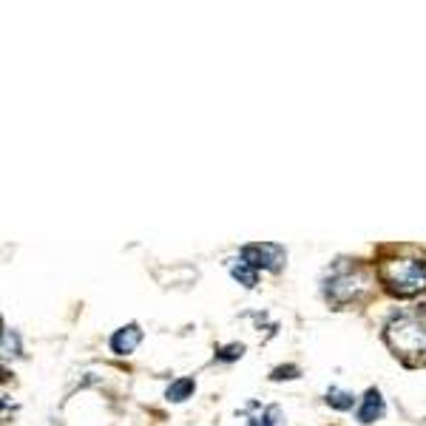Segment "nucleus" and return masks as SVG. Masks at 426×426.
I'll use <instances>...</instances> for the list:
<instances>
[{
    "label": "nucleus",
    "mask_w": 426,
    "mask_h": 426,
    "mask_svg": "<svg viewBox=\"0 0 426 426\" xmlns=\"http://www.w3.org/2000/svg\"><path fill=\"white\" fill-rule=\"evenodd\" d=\"M139 341H142L139 324H125V327H120V330L111 335V349H114L117 355H131V352L139 347Z\"/></svg>",
    "instance_id": "5"
},
{
    "label": "nucleus",
    "mask_w": 426,
    "mask_h": 426,
    "mask_svg": "<svg viewBox=\"0 0 426 426\" xmlns=\"http://www.w3.org/2000/svg\"><path fill=\"white\" fill-rule=\"evenodd\" d=\"M381 284L398 299H415L426 290V262L412 256H389L378 264Z\"/></svg>",
    "instance_id": "2"
},
{
    "label": "nucleus",
    "mask_w": 426,
    "mask_h": 426,
    "mask_svg": "<svg viewBox=\"0 0 426 426\" xmlns=\"http://www.w3.org/2000/svg\"><path fill=\"white\" fill-rule=\"evenodd\" d=\"M367 284H370V278H367L361 270L333 273V276L327 278L324 293H327V299H333L335 304H349V302H355V299H359V296L367 290Z\"/></svg>",
    "instance_id": "3"
},
{
    "label": "nucleus",
    "mask_w": 426,
    "mask_h": 426,
    "mask_svg": "<svg viewBox=\"0 0 426 426\" xmlns=\"http://www.w3.org/2000/svg\"><path fill=\"white\" fill-rule=\"evenodd\" d=\"M384 415V398L378 389H367V395L361 398V406H359V423H373Z\"/></svg>",
    "instance_id": "6"
},
{
    "label": "nucleus",
    "mask_w": 426,
    "mask_h": 426,
    "mask_svg": "<svg viewBox=\"0 0 426 426\" xmlns=\"http://www.w3.org/2000/svg\"><path fill=\"white\" fill-rule=\"evenodd\" d=\"M239 259H242L245 264H250L253 270H273V273H276V270H281L288 253H284V247L276 245V242H253V245H245V247H242Z\"/></svg>",
    "instance_id": "4"
},
{
    "label": "nucleus",
    "mask_w": 426,
    "mask_h": 426,
    "mask_svg": "<svg viewBox=\"0 0 426 426\" xmlns=\"http://www.w3.org/2000/svg\"><path fill=\"white\" fill-rule=\"evenodd\" d=\"M299 373H302V370L293 367V364H288V367H276V370L270 373V381H284V378L290 381V378H299Z\"/></svg>",
    "instance_id": "13"
},
{
    "label": "nucleus",
    "mask_w": 426,
    "mask_h": 426,
    "mask_svg": "<svg viewBox=\"0 0 426 426\" xmlns=\"http://www.w3.org/2000/svg\"><path fill=\"white\" fill-rule=\"evenodd\" d=\"M262 426H284V412L278 406H267L262 415Z\"/></svg>",
    "instance_id": "12"
},
{
    "label": "nucleus",
    "mask_w": 426,
    "mask_h": 426,
    "mask_svg": "<svg viewBox=\"0 0 426 426\" xmlns=\"http://www.w3.org/2000/svg\"><path fill=\"white\" fill-rule=\"evenodd\" d=\"M384 341L404 367H426V321L418 316H392L384 327Z\"/></svg>",
    "instance_id": "1"
},
{
    "label": "nucleus",
    "mask_w": 426,
    "mask_h": 426,
    "mask_svg": "<svg viewBox=\"0 0 426 426\" xmlns=\"http://www.w3.org/2000/svg\"><path fill=\"white\" fill-rule=\"evenodd\" d=\"M327 404L333 409H338V412H349L355 406V395L347 392V389H341V387H330L327 389Z\"/></svg>",
    "instance_id": "8"
},
{
    "label": "nucleus",
    "mask_w": 426,
    "mask_h": 426,
    "mask_svg": "<svg viewBox=\"0 0 426 426\" xmlns=\"http://www.w3.org/2000/svg\"><path fill=\"white\" fill-rule=\"evenodd\" d=\"M193 389H196L193 378H179V381H174V384L168 387L165 398H168L171 404H182V401H188V398L193 395Z\"/></svg>",
    "instance_id": "7"
},
{
    "label": "nucleus",
    "mask_w": 426,
    "mask_h": 426,
    "mask_svg": "<svg viewBox=\"0 0 426 426\" xmlns=\"http://www.w3.org/2000/svg\"><path fill=\"white\" fill-rule=\"evenodd\" d=\"M231 273H233V278H236L239 284H245V288H256V281H259V270H253V267L245 264L242 259L231 264Z\"/></svg>",
    "instance_id": "9"
},
{
    "label": "nucleus",
    "mask_w": 426,
    "mask_h": 426,
    "mask_svg": "<svg viewBox=\"0 0 426 426\" xmlns=\"http://www.w3.org/2000/svg\"><path fill=\"white\" fill-rule=\"evenodd\" d=\"M4 355H20V341H18V333H12L9 327L4 330Z\"/></svg>",
    "instance_id": "10"
},
{
    "label": "nucleus",
    "mask_w": 426,
    "mask_h": 426,
    "mask_svg": "<svg viewBox=\"0 0 426 426\" xmlns=\"http://www.w3.org/2000/svg\"><path fill=\"white\" fill-rule=\"evenodd\" d=\"M245 355V347L242 344H228V347H222L219 352H217V359L219 361H236V359H242Z\"/></svg>",
    "instance_id": "11"
}]
</instances>
